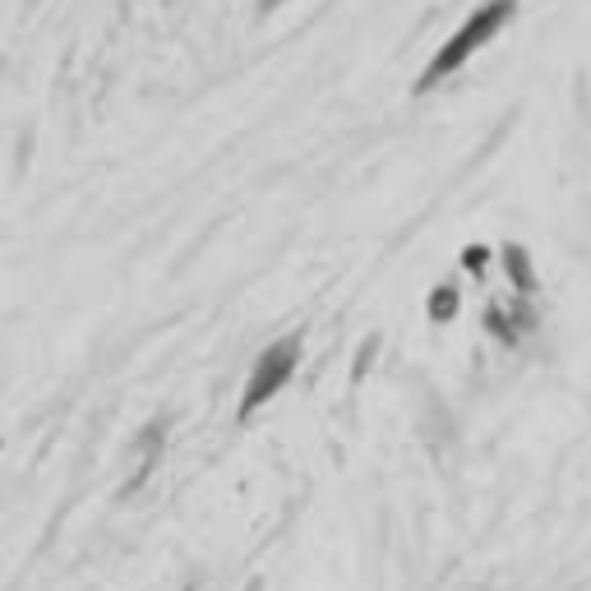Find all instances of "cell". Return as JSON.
Masks as SVG:
<instances>
[{"mask_svg":"<svg viewBox=\"0 0 591 591\" xmlns=\"http://www.w3.org/2000/svg\"><path fill=\"white\" fill-rule=\"evenodd\" d=\"M485 264H490V245H467L462 250V268H467L471 278H485Z\"/></svg>","mask_w":591,"mask_h":591,"instance_id":"obj_5","label":"cell"},{"mask_svg":"<svg viewBox=\"0 0 591 591\" xmlns=\"http://www.w3.org/2000/svg\"><path fill=\"white\" fill-rule=\"evenodd\" d=\"M278 5H282V0H259V10H264V14H268V10H278Z\"/></svg>","mask_w":591,"mask_h":591,"instance_id":"obj_6","label":"cell"},{"mask_svg":"<svg viewBox=\"0 0 591 591\" xmlns=\"http://www.w3.org/2000/svg\"><path fill=\"white\" fill-rule=\"evenodd\" d=\"M185 591H194V587H185Z\"/></svg>","mask_w":591,"mask_h":591,"instance_id":"obj_7","label":"cell"},{"mask_svg":"<svg viewBox=\"0 0 591 591\" xmlns=\"http://www.w3.org/2000/svg\"><path fill=\"white\" fill-rule=\"evenodd\" d=\"M462 310V287L453 282H439L430 296H425V314H430V324H453Z\"/></svg>","mask_w":591,"mask_h":591,"instance_id":"obj_4","label":"cell"},{"mask_svg":"<svg viewBox=\"0 0 591 591\" xmlns=\"http://www.w3.org/2000/svg\"><path fill=\"white\" fill-rule=\"evenodd\" d=\"M296 365H301V333H282L278 342H268V347L259 351V361L250 365V379H245L241 411H236V416L250 421L259 407H268V402H273L282 388L291 384Z\"/></svg>","mask_w":591,"mask_h":591,"instance_id":"obj_2","label":"cell"},{"mask_svg":"<svg viewBox=\"0 0 591 591\" xmlns=\"http://www.w3.org/2000/svg\"><path fill=\"white\" fill-rule=\"evenodd\" d=\"M513 14H518V0H481V5L467 14V24H462L458 33H453L444 47L435 51V61L421 70V79L411 84V93L425 97V93H435L439 84H448V79H453V74H458L462 65L476 56V51L490 47V42L504 33Z\"/></svg>","mask_w":591,"mask_h":591,"instance_id":"obj_1","label":"cell"},{"mask_svg":"<svg viewBox=\"0 0 591 591\" xmlns=\"http://www.w3.org/2000/svg\"><path fill=\"white\" fill-rule=\"evenodd\" d=\"M499 264H504V273H508V282H513L518 296H531V291H536V268H531L522 245H504V250H499Z\"/></svg>","mask_w":591,"mask_h":591,"instance_id":"obj_3","label":"cell"}]
</instances>
